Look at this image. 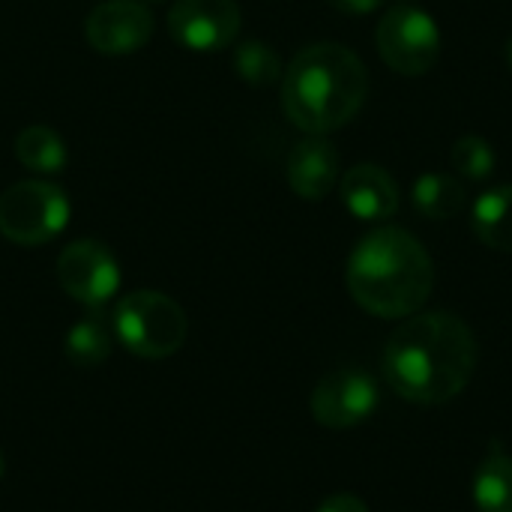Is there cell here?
Masks as SVG:
<instances>
[{
    "label": "cell",
    "instance_id": "cell-1",
    "mask_svg": "<svg viewBox=\"0 0 512 512\" xmlns=\"http://www.w3.org/2000/svg\"><path fill=\"white\" fill-rule=\"evenodd\" d=\"M477 354V336L459 315L417 312L387 339L384 375L405 402L444 405L471 384Z\"/></svg>",
    "mask_w": 512,
    "mask_h": 512
},
{
    "label": "cell",
    "instance_id": "cell-2",
    "mask_svg": "<svg viewBox=\"0 0 512 512\" xmlns=\"http://www.w3.org/2000/svg\"><path fill=\"white\" fill-rule=\"evenodd\" d=\"M345 282L360 309L399 321L417 315L435 288V264L426 246L405 228L369 231L351 252Z\"/></svg>",
    "mask_w": 512,
    "mask_h": 512
},
{
    "label": "cell",
    "instance_id": "cell-3",
    "mask_svg": "<svg viewBox=\"0 0 512 512\" xmlns=\"http://www.w3.org/2000/svg\"><path fill=\"white\" fill-rule=\"evenodd\" d=\"M369 96L366 63L339 42L303 48L282 72V111L306 135H330L351 123Z\"/></svg>",
    "mask_w": 512,
    "mask_h": 512
},
{
    "label": "cell",
    "instance_id": "cell-4",
    "mask_svg": "<svg viewBox=\"0 0 512 512\" xmlns=\"http://www.w3.org/2000/svg\"><path fill=\"white\" fill-rule=\"evenodd\" d=\"M186 333V312L159 291H132L114 309V336L135 357H171L183 348Z\"/></svg>",
    "mask_w": 512,
    "mask_h": 512
},
{
    "label": "cell",
    "instance_id": "cell-5",
    "mask_svg": "<svg viewBox=\"0 0 512 512\" xmlns=\"http://www.w3.org/2000/svg\"><path fill=\"white\" fill-rule=\"evenodd\" d=\"M69 222V198L57 183L21 180L0 195V234L15 246H42Z\"/></svg>",
    "mask_w": 512,
    "mask_h": 512
},
{
    "label": "cell",
    "instance_id": "cell-6",
    "mask_svg": "<svg viewBox=\"0 0 512 512\" xmlns=\"http://www.w3.org/2000/svg\"><path fill=\"white\" fill-rule=\"evenodd\" d=\"M375 42L384 63L408 78L426 75L441 60L444 45L438 21L414 3H396L387 9L375 30Z\"/></svg>",
    "mask_w": 512,
    "mask_h": 512
},
{
    "label": "cell",
    "instance_id": "cell-7",
    "mask_svg": "<svg viewBox=\"0 0 512 512\" xmlns=\"http://www.w3.org/2000/svg\"><path fill=\"white\" fill-rule=\"evenodd\" d=\"M60 288L87 309H102L120 288V264L99 240H75L57 258Z\"/></svg>",
    "mask_w": 512,
    "mask_h": 512
},
{
    "label": "cell",
    "instance_id": "cell-8",
    "mask_svg": "<svg viewBox=\"0 0 512 512\" xmlns=\"http://www.w3.org/2000/svg\"><path fill=\"white\" fill-rule=\"evenodd\" d=\"M312 417L327 429H354L378 408V384L363 369H336L318 381L309 399Z\"/></svg>",
    "mask_w": 512,
    "mask_h": 512
},
{
    "label": "cell",
    "instance_id": "cell-9",
    "mask_svg": "<svg viewBox=\"0 0 512 512\" xmlns=\"http://www.w3.org/2000/svg\"><path fill=\"white\" fill-rule=\"evenodd\" d=\"M243 24L237 0H174L168 9V30L177 45L189 51L228 48Z\"/></svg>",
    "mask_w": 512,
    "mask_h": 512
},
{
    "label": "cell",
    "instance_id": "cell-10",
    "mask_svg": "<svg viewBox=\"0 0 512 512\" xmlns=\"http://www.w3.org/2000/svg\"><path fill=\"white\" fill-rule=\"evenodd\" d=\"M84 33L99 54H132L153 36V15L141 0H105L87 15Z\"/></svg>",
    "mask_w": 512,
    "mask_h": 512
},
{
    "label": "cell",
    "instance_id": "cell-11",
    "mask_svg": "<svg viewBox=\"0 0 512 512\" xmlns=\"http://www.w3.org/2000/svg\"><path fill=\"white\" fill-rule=\"evenodd\" d=\"M342 204L363 222H384L399 210V183L396 177L375 165L360 162L339 180Z\"/></svg>",
    "mask_w": 512,
    "mask_h": 512
},
{
    "label": "cell",
    "instance_id": "cell-12",
    "mask_svg": "<svg viewBox=\"0 0 512 512\" xmlns=\"http://www.w3.org/2000/svg\"><path fill=\"white\" fill-rule=\"evenodd\" d=\"M288 183L303 201L327 198L339 183V150L327 135H309L288 156Z\"/></svg>",
    "mask_w": 512,
    "mask_h": 512
},
{
    "label": "cell",
    "instance_id": "cell-13",
    "mask_svg": "<svg viewBox=\"0 0 512 512\" xmlns=\"http://www.w3.org/2000/svg\"><path fill=\"white\" fill-rule=\"evenodd\" d=\"M471 228L483 246L512 252V186H495L477 198L471 210Z\"/></svg>",
    "mask_w": 512,
    "mask_h": 512
},
{
    "label": "cell",
    "instance_id": "cell-14",
    "mask_svg": "<svg viewBox=\"0 0 512 512\" xmlns=\"http://www.w3.org/2000/svg\"><path fill=\"white\" fill-rule=\"evenodd\" d=\"M411 201L414 207L432 219V222H444L453 219L465 210V186L453 177V174H441V171H429L423 177L414 180L411 189Z\"/></svg>",
    "mask_w": 512,
    "mask_h": 512
},
{
    "label": "cell",
    "instance_id": "cell-15",
    "mask_svg": "<svg viewBox=\"0 0 512 512\" xmlns=\"http://www.w3.org/2000/svg\"><path fill=\"white\" fill-rule=\"evenodd\" d=\"M66 360L75 363L78 369H93L102 366L111 354V327L99 309L84 315L78 324L69 327L66 342H63Z\"/></svg>",
    "mask_w": 512,
    "mask_h": 512
},
{
    "label": "cell",
    "instance_id": "cell-16",
    "mask_svg": "<svg viewBox=\"0 0 512 512\" xmlns=\"http://www.w3.org/2000/svg\"><path fill=\"white\" fill-rule=\"evenodd\" d=\"M15 156L33 174H60L66 168V159H69L63 138L54 129L39 126V123L18 132V138H15Z\"/></svg>",
    "mask_w": 512,
    "mask_h": 512
},
{
    "label": "cell",
    "instance_id": "cell-17",
    "mask_svg": "<svg viewBox=\"0 0 512 512\" xmlns=\"http://www.w3.org/2000/svg\"><path fill=\"white\" fill-rule=\"evenodd\" d=\"M474 504L480 512H512V459L495 450L474 474Z\"/></svg>",
    "mask_w": 512,
    "mask_h": 512
},
{
    "label": "cell",
    "instance_id": "cell-18",
    "mask_svg": "<svg viewBox=\"0 0 512 512\" xmlns=\"http://www.w3.org/2000/svg\"><path fill=\"white\" fill-rule=\"evenodd\" d=\"M234 72L252 84V87H267L282 78V57L276 54L273 45L261 39H246L234 48Z\"/></svg>",
    "mask_w": 512,
    "mask_h": 512
},
{
    "label": "cell",
    "instance_id": "cell-19",
    "mask_svg": "<svg viewBox=\"0 0 512 512\" xmlns=\"http://www.w3.org/2000/svg\"><path fill=\"white\" fill-rule=\"evenodd\" d=\"M450 162L465 180L480 183V180H489L495 174L498 153L483 135H462L450 150Z\"/></svg>",
    "mask_w": 512,
    "mask_h": 512
},
{
    "label": "cell",
    "instance_id": "cell-20",
    "mask_svg": "<svg viewBox=\"0 0 512 512\" xmlns=\"http://www.w3.org/2000/svg\"><path fill=\"white\" fill-rule=\"evenodd\" d=\"M318 512H369L366 501H360L357 495H348V492H339V495H330Z\"/></svg>",
    "mask_w": 512,
    "mask_h": 512
},
{
    "label": "cell",
    "instance_id": "cell-21",
    "mask_svg": "<svg viewBox=\"0 0 512 512\" xmlns=\"http://www.w3.org/2000/svg\"><path fill=\"white\" fill-rule=\"evenodd\" d=\"M339 12H348V15H369L375 9L384 6V0H330Z\"/></svg>",
    "mask_w": 512,
    "mask_h": 512
},
{
    "label": "cell",
    "instance_id": "cell-22",
    "mask_svg": "<svg viewBox=\"0 0 512 512\" xmlns=\"http://www.w3.org/2000/svg\"><path fill=\"white\" fill-rule=\"evenodd\" d=\"M507 63H510V69H512V36L507 39Z\"/></svg>",
    "mask_w": 512,
    "mask_h": 512
},
{
    "label": "cell",
    "instance_id": "cell-23",
    "mask_svg": "<svg viewBox=\"0 0 512 512\" xmlns=\"http://www.w3.org/2000/svg\"><path fill=\"white\" fill-rule=\"evenodd\" d=\"M3 468H6V462H3V453H0V477H3Z\"/></svg>",
    "mask_w": 512,
    "mask_h": 512
},
{
    "label": "cell",
    "instance_id": "cell-24",
    "mask_svg": "<svg viewBox=\"0 0 512 512\" xmlns=\"http://www.w3.org/2000/svg\"><path fill=\"white\" fill-rule=\"evenodd\" d=\"M147 3H165V0H147Z\"/></svg>",
    "mask_w": 512,
    "mask_h": 512
}]
</instances>
